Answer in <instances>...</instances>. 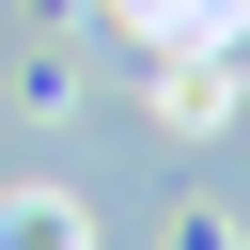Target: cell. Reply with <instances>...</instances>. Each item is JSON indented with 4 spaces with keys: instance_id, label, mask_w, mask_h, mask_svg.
I'll list each match as a JSON object with an SVG mask.
<instances>
[{
    "instance_id": "cell-1",
    "label": "cell",
    "mask_w": 250,
    "mask_h": 250,
    "mask_svg": "<svg viewBox=\"0 0 250 250\" xmlns=\"http://www.w3.org/2000/svg\"><path fill=\"white\" fill-rule=\"evenodd\" d=\"M0 250H94V219H78L62 188H16V203H0Z\"/></svg>"
},
{
    "instance_id": "cell-2",
    "label": "cell",
    "mask_w": 250,
    "mask_h": 250,
    "mask_svg": "<svg viewBox=\"0 0 250 250\" xmlns=\"http://www.w3.org/2000/svg\"><path fill=\"white\" fill-rule=\"evenodd\" d=\"M172 250H234V219H172Z\"/></svg>"
}]
</instances>
